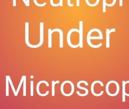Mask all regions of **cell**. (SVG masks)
<instances>
[{
    "label": "cell",
    "mask_w": 129,
    "mask_h": 109,
    "mask_svg": "<svg viewBox=\"0 0 129 109\" xmlns=\"http://www.w3.org/2000/svg\"><path fill=\"white\" fill-rule=\"evenodd\" d=\"M9 79L8 75L6 76V96L8 97L9 95Z\"/></svg>",
    "instance_id": "cell-12"
},
{
    "label": "cell",
    "mask_w": 129,
    "mask_h": 109,
    "mask_svg": "<svg viewBox=\"0 0 129 109\" xmlns=\"http://www.w3.org/2000/svg\"><path fill=\"white\" fill-rule=\"evenodd\" d=\"M77 32L79 33V32H80V30H79L77 29H71L69 31L67 35V41L68 44V45H69V46H70L71 47L74 48H77L80 47V44H78L77 45H74L72 43L71 41V35L72 33L73 32Z\"/></svg>",
    "instance_id": "cell-4"
},
{
    "label": "cell",
    "mask_w": 129,
    "mask_h": 109,
    "mask_svg": "<svg viewBox=\"0 0 129 109\" xmlns=\"http://www.w3.org/2000/svg\"><path fill=\"white\" fill-rule=\"evenodd\" d=\"M30 96H34V81L32 80L30 81Z\"/></svg>",
    "instance_id": "cell-16"
},
{
    "label": "cell",
    "mask_w": 129,
    "mask_h": 109,
    "mask_svg": "<svg viewBox=\"0 0 129 109\" xmlns=\"http://www.w3.org/2000/svg\"><path fill=\"white\" fill-rule=\"evenodd\" d=\"M76 6L77 7H80V0H76Z\"/></svg>",
    "instance_id": "cell-23"
},
{
    "label": "cell",
    "mask_w": 129,
    "mask_h": 109,
    "mask_svg": "<svg viewBox=\"0 0 129 109\" xmlns=\"http://www.w3.org/2000/svg\"><path fill=\"white\" fill-rule=\"evenodd\" d=\"M24 75H23L22 77H21V80H20V82H19V84L18 86V88H17V90L16 91V96H18V94L19 92V91H20V89L22 85V83H23V81H24Z\"/></svg>",
    "instance_id": "cell-14"
},
{
    "label": "cell",
    "mask_w": 129,
    "mask_h": 109,
    "mask_svg": "<svg viewBox=\"0 0 129 109\" xmlns=\"http://www.w3.org/2000/svg\"><path fill=\"white\" fill-rule=\"evenodd\" d=\"M50 5L51 6H52L53 7H58L59 6H60V4L59 3H58V4H55L53 2V0H50Z\"/></svg>",
    "instance_id": "cell-19"
},
{
    "label": "cell",
    "mask_w": 129,
    "mask_h": 109,
    "mask_svg": "<svg viewBox=\"0 0 129 109\" xmlns=\"http://www.w3.org/2000/svg\"><path fill=\"white\" fill-rule=\"evenodd\" d=\"M23 96H26V76L24 75L23 81Z\"/></svg>",
    "instance_id": "cell-13"
},
{
    "label": "cell",
    "mask_w": 129,
    "mask_h": 109,
    "mask_svg": "<svg viewBox=\"0 0 129 109\" xmlns=\"http://www.w3.org/2000/svg\"><path fill=\"white\" fill-rule=\"evenodd\" d=\"M22 1H23V2H24V3L25 5V6H26V7H28V5L27 3V1L26 0H22Z\"/></svg>",
    "instance_id": "cell-26"
},
{
    "label": "cell",
    "mask_w": 129,
    "mask_h": 109,
    "mask_svg": "<svg viewBox=\"0 0 129 109\" xmlns=\"http://www.w3.org/2000/svg\"><path fill=\"white\" fill-rule=\"evenodd\" d=\"M8 76H9V82L10 84V86H11V88H12V89L14 95H15V96H16V91L15 89V87H14V85H13L12 81L11 78H10V76L8 75Z\"/></svg>",
    "instance_id": "cell-15"
},
{
    "label": "cell",
    "mask_w": 129,
    "mask_h": 109,
    "mask_svg": "<svg viewBox=\"0 0 129 109\" xmlns=\"http://www.w3.org/2000/svg\"><path fill=\"white\" fill-rule=\"evenodd\" d=\"M25 42L27 46L29 47L32 48L33 45L31 44L29 42V22H25Z\"/></svg>",
    "instance_id": "cell-7"
},
{
    "label": "cell",
    "mask_w": 129,
    "mask_h": 109,
    "mask_svg": "<svg viewBox=\"0 0 129 109\" xmlns=\"http://www.w3.org/2000/svg\"><path fill=\"white\" fill-rule=\"evenodd\" d=\"M59 3L60 4V7L63 6V0H59Z\"/></svg>",
    "instance_id": "cell-25"
},
{
    "label": "cell",
    "mask_w": 129,
    "mask_h": 109,
    "mask_svg": "<svg viewBox=\"0 0 129 109\" xmlns=\"http://www.w3.org/2000/svg\"><path fill=\"white\" fill-rule=\"evenodd\" d=\"M116 0H113V2L111 4H108L106 3V6L109 7H112V6H114L115 4V3H116Z\"/></svg>",
    "instance_id": "cell-20"
},
{
    "label": "cell",
    "mask_w": 129,
    "mask_h": 109,
    "mask_svg": "<svg viewBox=\"0 0 129 109\" xmlns=\"http://www.w3.org/2000/svg\"><path fill=\"white\" fill-rule=\"evenodd\" d=\"M13 6L16 7V0H13Z\"/></svg>",
    "instance_id": "cell-22"
},
{
    "label": "cell",
    "mask_w": 129,
    "mask_h": 109,
    "mask_svg": "<svg viewBox=\"0 0 129 109\" xmlns=\"http://www.w3.org/2000/svg\"><path fill=\"white\" fill-rule=\"evenodd\" d=\"M44 23L43 22H40V42L37 45H34V48L40 47L43 44L44 40Z\"/></svg>",
    "instance_id": "cell-5"
},
{
    "label": "cell",
    "mask_w": 129,
    "mask_h": 109,
    "mask_svg": "<svg viewBox=\"0 0 129 109\" xmlns=\"http://www.w3.org/2000/svg\"><path fill=\"white\" fill-rule=\"evenodd\" d=\"M79 23V44L80 47H83V21H80Z\"/></svg>",
    "instance_id": "cell-9"
},
{
    "label": "cell",
    "mask_w": 129,
    "mask_h": 109,
    "mask_svg": "<svg viewBox=\"0 0 129 109\" xmlns=\"http://www.w3.org/2000/svg\"><path fill=\"white\" fill-rule=\"evenodd\" d=\"M26 1H27L28 5V7H30V0H26Z\"/></svg>",
    "instance_id": "cell-27"
},
{
    "label": "cell",
    "mask_w": 129,
    "mask_h": 109,
    "mask_svg": "<svg viewBox=\"0 0 129 109\" xmlns=\"http://www.w3.org/2000/svg\"><path fill=\"white\" fill-rule=\"evenodd\" d=\"M30 78L31 79H33L34 78V76L33 75L30 76Z\"/></svg>",
    "instance_id": "cell-28"
},
{
    "label": "cell",
    "mask_w": 129,
    "mask_h": 109,
    "mask_svg": "<svg viewBox=\"0 0 129 109\" xmlns=\"http://www.w3.org/2000/svg\"><path fill=\"white\" fill-rule=\"evenodd\" d=\"M106 0H103V12H106Z\"/></svg>",
    "instance_id": "cell-18"
},
{
    "label": "cell",
    "mask_w": 129,
    "mask_h": 109,
    "mask_svg": "<svg viewBox=\"0 0 129 109\" xmlns=\"http://www.w3.org/2000/svg\"><path fill=\"white\" fill-rule=\"evenodd\" d=\"M129 97V81H122V102H125V96Z\"/></svg>",
    "instance_id": "cell-3"
},
{
    "label": "cell",
    "mask_w": 129,
    "mask_h": 109,
    "mask_svg": "<svg viewBox=\"0 0 129 109\" xmlns=\"http://www.w3.org/2000/svg\"><path fill=\"white\" fill-rule=\"evenodd\" d=\"M94 32H97L98 33L102 32L99 29H92L91 30H90L87 33V44L89 45V46H90L91 47L93 48H98L102 45V43H100L99 44L97 45L93 44L90 41V39H103V36H92V37L90 36L91 33Z\"/></svg>",
    "instance_id": "cell-2"
},
{
    "label": "cell",
    "mask_w": 129,
    "mask_h": 109,
    "mask_svg": "<svg viewBox=\"0 0 129 109\" xmlns=\"http://www.w3.org/2000/svg\"><path fill=\"white\" fill-rule=\"evenodd\" d=\"M113 32H115V29H106V47H110V34Z\"/></svg>",
    "instance_id": "cell-10"
},
{
    "label": "cell",
    "mask_w": 129,
    "mask_h": 109,
    "mask_svg": "<svg viewBox=\"0 0 129 109\" xmlns=\"http://www.w3.org/2000/svg\"><path fill=\"white\" fill-rule=\"evenodd\" d=\"M42 83H44V84H46V86H47V87L49 86V83L47 81H44V80H41V81H40L38 83L37 85V87H36L37 92V94H38V95H40V96H41V97H45V96H47L49 94V91H47L46 92L45 94H42V93H41L40 91V86L41 84H42Z\"/></svg>",
    "instance_id": "cell-8"
},
{
    "label": "cell",
    "mask_w": 129,
    "mask_h": 109,
    "mask_svg": "<svg viewBox=\"0 0 129 109\" xmlns=\"http://www.w3.org/2000/svg\"><path fill=\"white\" fill-rule=\"evenodd\" d=\"M59 80L52 81V97L55 96V85L56 84L59 83Z\"/></svg>",
    "instance_id": "cell-11"
},
{
    "label": "cell",
    "mask_w": 129,
    "mask_h": 109,
    "mask_svg": "<svg viewBox=\"0 0 129 109\" xmlns=\"http://www.w3.org/2000/svg\"><path fill=\"white\" fill-rule=\"evenodd\" d=\"M34 3L35 4V5L38 7H43L45 6L47 4V3L46 2H44V3L42 4H40L37 1V0H33Z\"/></svg>",
    "instance_id": "cell-17"
},
{
    "label": "cell",
    "mask_w": 129,
    "mask_h": 109,
    "mask_svg": "<svg viewBox=\"0 0 129 109\" xmlns=\"http://www.w3.org/2000/svg\"><path fill=\"white\" fill-rule=\"evenodd\" d=\"M82 83H84L85 85L87 86H88V83H87V82L85 81H84V80H81V81H79L77 83V87L79 89H82V90L85 91V93L84 94H81L79 91H77L76 92H77V94L78 96H80V97H84V96H86V95H88V93H89V91H88V89H87L86 88L82 87V86H80V84Z\"/></svg>",
    "instance_id": "cell-6"
},
{
    "label": "cell",
    "mask_w": 129,
    "mask_h": 109,
    "mask_svg": "<svg viewBox=\"0 0 129 109\" xmlns=\"http://www.w3.org/2000/svg\"><path fill=\"white\" fill-rule=\"evenodd\" d=\"M120 91L119 84L114 80L109 81L106 86V91L108 95L114 97L117 95Z\"/></svg>",
    "instance_id": "cell-1"
},
{
    "label": "cell",
    "mask_w": 129,
    "mask_h": 109,
    "mask_svg": "<svg viewBox=\"0 0 129 109\" xmlns=\"http://www.w3.org/2000/svg\"><path fill=\"white\" fill-rule=\"evenodd\" d=\"M67 4L69 7H73L74 6V4L71 3V0H67Z\"/></svg>",
    "instance_id": "cell-21"
},
{
    "label": "cell",
    "mask_w": 129,
    "mask_h": 109,
    "mask_svg": "<svg viewBox=\"0 0 129 109\" xmlns=\"http://www.w3.org/2000/svg\"></svg>",
    "instance_id": "cell-29"
},
{
    "label": "cell",
    "mask_w": 129,
    "mask_h": 109,
    "mask_svg": "<svg viewBox=\"0 0 129 109\" xmlns=\"http://www.w3.org/2000/svg\"><path fill=\"white\" fill-rule=\"evenodd\" d=\"M119 6L120 7L123 6V0H119Z\"/></svg>",
    "instance_id": "cell-24"
}]
</instances>
